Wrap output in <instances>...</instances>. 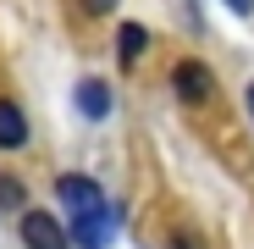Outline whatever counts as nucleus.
<instances>
[{
  "label": "nucleus",
  "instance_id": "1",
  "mask_svg": "<svg viewBox=\"0 0 254 249\" xmlns=\"http://www.w3.org/2000/svg\"><path fill=\"white\" fill-rule=\"evenodd\" d=\"M56 199H61V211H66L72 222H77V216L105 211V194H100L94 177H61V183H56Z\"/></svg>",
  "mask_w": 254,
  "mask_h": 249
},
{
  "label": "nucleus",
  "instance_id": "2",
  "mask_svg": "<svg viewBox=\"0 0 254 249\" xmlns=\"http://www.w3.org/2000/svg\"><path fill=\"white\" fill-rule=\"evenodd\" d=\"M116 233H122V211H111V205H105V211H94V216H77L66 244H77V249H105Z\"/></svg>",
  "mask_w": 254,
  "mask_h": 249
},
{
  "label": "nucleus",
  "instance_id": "3",
  "mask_svg": "<svg viewBox=\"0 0 254 249\" xmlns=\"http://www.w3.org/2000/svg\"><path fill=\"white\" fill-rule=\"evenodd\" d=\"M22 244L28 249H66V227L45 211H22Z\"/></svg>",
  "mask_w": 254,
  "mask_h": 249
},
{
  "label": "nucleus",
  "instance_id": "4",
  "mask_svg": "<svg viewBox=\"0 0 254 249\" xmlns=\"http://www.w3.org/2000/svg\"><path fill=\"white\" fill-rule=\"evenodd\" d=\"M172 83H177L183 100H204V94H210V67H204V61H183V67L172 72Z\"/></svg>",
  "mask_w": 254,
  "mask_h": 249
},
{
  "label": "nucleus",
  "instance_id": "5",
  "mask_svg": "<svg viewBox=\"0 0 254 249\" xmlns=\"http://www.w3.org/2000/svg\"><path fill=\"white\" fill-rule=\"evenodd\" d=\"M17 144H28V116L11 100H0V150H17Z\"/></svg>",
  "mask_w": 254,
  "mask_h": 249
},
{
  "label": "nucleus",
  "instance_id": "6",
  "mask_svg": "<svg viewBox=\"0 0 254 249\" xmlns=\"http://www.w3.org/2000/svg\"><path fill=\"white\" fill-rule=\"evenodd\" d=\"M77 111L89 116V122H100V116L111 111V89H105L100 78H89V83H77Z\"/></svg>",
  "mask_w": 254,
  "mask_h": 249
},
{
  "label": "nucleus",
  "instance_id": "7",
  "mask_svg": "<svg viewBox=\"0 0 254 249\" xmlns=\"http://www.w3.org/2000/svg\"><path fill=\"white\" fill-rule=\"evenodd\" d=\"M144 45H149V33H144L138 22H122V56H127V61H138Z\"/></svg>",
  "mask_w": 254,
  "mask_h": 249
},
{
  "label": "nucleus",
  "instance_id": "8",
  "mask_svg": "<svg viewBox=\"0 0 254 249\" xmlns=\"http://www.w3.org/2000/svg\"><path fill=\"white\" fill-rule=\"evenodd\" d=\"M0 211H28V199H22V188L11 177H0Z\"/></svg>",
  "mask_w": 254,
  "mask_h": 249
},
{
  "label": "nucleus",
  "instance_id": "9",
  "mask_svg": "<svg viewBox=\"0 0 254 249\" xmlns=\"http://www.w3.org/2000/svg\"><path fill=\"white\" fill-rule=\"evenodd\" d=\"M227 6H232L238 17H249V11H254V0H227Z\"/></svg>",
  "mask_w": 254,
  "mask_h": 249
},
{
  "label": "nucleus",
  "instance_id": "10",
  "mask_svg": "<svg viewBox=\"0 0 254 249\" xmlns=\"http://www.w3.org/2000/svg\"><path fill=\"white\" fill-rule=\"evenodd\" d=\"M83 6H89V11H111V6H116V0H83Z\"/></svg>",
  "mask_w": 254,
  "mask_h": 249
},
{
  "label": "nucleus",
  "instance_id": "11",
  "mask_svg": "<svg viewBox=\"0 0 254 249\" xmlns=\"http://www.w3.org/2000/svg\"><path fill=\"white\" fill-rule=\"evenodd\" d=\"M249 116H254V83H249Z\"/></svg>",
  "mask_w": 254,
  "mask_h": 249
}]
</instances>
